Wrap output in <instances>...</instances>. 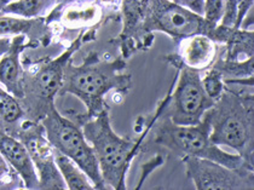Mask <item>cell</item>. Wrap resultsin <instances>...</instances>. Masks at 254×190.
Listing matches in <instances>:
<instances>
[{
    "mask_svg": "<svg viewBox=\"0 0 254 190\" xmlns=\"http://www.w3.org/2000/svg\"><path fill=\"white\" fill-rule=\"evenodd\" d=\"M253 96L224 90L205 113L211 125V138L214 144H224L237 151L248 165L253 166Z\"/></svg>",
    "mask_w": 254,
    "mask_h": 190,
    "instance_id": "cell-1",
    "label": "cell"
},
{
    "mask_svg": "<svg viewBox=\"0 0 254 190\" xmlns=\"http://www.w3.org/2000/svg\"><path fill=\"white\" fill-rule=\"evenodd\" d=\"M92 56L87 57L79 67L71 64L70 60L68 61L60 91V95L73 93L84 102L88 120L106 109L103 97L108 91L126 89L129 85V75L121 74L126 68V62L123 59L113 62H101L97 57Z\"/></svg>",
    "mask_w": 254,
    "mask_h": 190,
    "instance_id": "cell-2",
    "label": "cell"
},
{
    "mask_svg": "<svg viewBox=\"0 0 254 190\" xmlns=\"http://www.w3.org/2000/svg\"><path fill=\"white\" fill-rule=\"evenodd\" d=\"M211 125L203 115L197 125L182 126L176 125L166 117H161L156 130L155 142L165 145L182 156H194V158L207 159L224 165L229 169H251L240 155H234L222 150L212 142Z\"/></svg>",
    "mask_w": 254,
    "mask_h": 190,
    "instance_id": "cell-3",
    "label": "cell"
},
{
    "mask_svg": "<svg viewBox=\"0 0 254 190\" xmlns=\"http://www.w3.org/2000/svg\"><path fill=\"white\" fill-rule=\"evenodd\" d=\"M82 132L95 150L106 183L113 189H125L126 172L136 144L113 131L107 108L84 121Z\"/></svg>",
    "mask_w": 254,
    "mask_h": 190,
    "instance_id": "cell-4",
    "label": "cell"
},
{
    "mask_svg": "<svg viewBox=\"0 0 254 190\" xmlns=\"http://www.w3.org/2000/svg\"><path fill=\"white\" fill-rule=\"evenodd\" d=\"M139 12L140 21L134 20L127 23V28L137 26L143 33L160 30L173 38L206 37L213 40L217 24L207 22L202 16L191 12L186 7L173 1H147L142 2ZM126 28V29H127Z\"/></svg>",
    "mask_w": 254,
    "mask_h": 190,
    "instance_id": "cell-5",
    "label": "cell"
},
{
    "mask_svg": "<svg viewBox=\"0 0 254 190\" xmlns=\"http://www.w3.org/2000/svg\"><path fill=\"white\" fill-rule=\"evenodd\" d=\"M41 124L45 128L50 144L81 167L92 182L95 189L104 190L108 188L95 150L88 145L84 132L76 124L62 117L55 106L41 120Z\"/></svg>",
    "mask_w": 254,
    "mask_h": 190,
    "instance_id": "cell-6",
    "label": "cell"
},
{
    "mask_svg": "<svg viewBox=\"0 0 254 190\" xmlns=\"http://www.w3.org/2000/svg\"><path fill=\"white\" fill-rule=\"evenodd\" d=\"M80 44L81 37L74 41L70 48L60 57L43 64L34 74H23L22 86L24 96L21 103L30 121L37 123L38 120H43L55 106V96L62 89L65 64L74 51L80 48Z\"/></svg>",
    "mask_w": 254,
    "mask_h": 190,
    "instance_id": "cell-7",
    "label": "cell"
},
{
    "mask_svg": "<svg viewBox=\"0 0 254 190\" xmlns=\"http://www.w3.org/2000/svg\"><path fill=\"white\" fill-rule=\"evenodd\" d=\"M214 102L203 89L198 70L184 65L175 93L161 117L176 125H197Z\"/></svg>",
    "mask_w": 254,
    "mask_h": 190,
    "instance_id": "cell-8",
    "label": "cell"
},
{
    "mask_svg": "<svg viewBox=\"0 0 254 190\" xmlns=\"http://www.w3.org/2000/svg\"><path fill=\"white\" fill-rule=\"evenodd\" d=\"M187 175L197 190L254 189L253 170L229 169L207 159L183 156Z\"/></svg>",
    "mask_w": 254,
    "mask_h": 190,
    "instance_id": "cell-9",
    "label": "cell"
},
{
    "mask_svg": "<svg viewBox=\"0 0 254 190\" xmlns=\"http://www.w3.org/2000/svg\"><path fill=\"white\" fill-rule=\"evenodd\" d=\"M21 142L28 148L33 161L40 173V189H68L60 173L54 150L46 137L45 128L34 121H27L20 132Z\"/></svg>",
    "mask_w": 254,
    "mask_h": 190,
    "instance_id": "cell-10",
    "label": "cell"
},
{
    "mask_svg": "<svg viewBox=\"0 0 254 190\" xmlns=\"http://www.w3.org/2000/svg\"><path fill=\"white\" fill-rule=\"evenodd\" d=\"M0 149L4 159L17 171L27 189H40V178L38 177L35 164L28 148L7 133L1 134Z\"/></svg>",
    "mask_w": 254,
    "mask_h": 190,
    "instance_id": "cell-11",
    "label": "cell"
},
{
    "mask_svg": "<svg viewBox=\"0 0 254 190\" xmlns=\"http://www.w3.org/2000/svg\"><path fill=\"white\" fill-rule=\"evenodd\" d=\"M23 41V37L13 38L7 51L2 52L4 56L0 62V81L11 95L18 100H22L24 96L23 86H22L24 73H22L20 63V55L26 48Z\"/></svg>",
    "mask_w": 254,
    "mask_h": 190,
    "instance_id": "cell-12",
    "label": "cell"
},
{
    "mask_svg": "<svg viewBox=\"0 0 254 190\" xmlns=\"http://www.w3.org/2000/svg\"><path fill=\"white\" fill-rule=\"evenodd\" d=\"M52 147V145H51ZM54 150V156L55 161H56L57 167H59L61 175H62L63 180H64L65 184H67L68 189L70 190H92L95 189L92 182L86 173L84 172V170L81 167L78 166L70 158H68L67 155H64L63 153H61L60 150L55 149Z\"/></svg>",
    "mask_w": 254,
    "mask_h": 190,
    "instance_id": "cell-13",
    "label": "cell"
},
{
    "mask_svg": "<svg viewBox=\"0 0 254 190\" xmlns=\"http://www.w3.org/2000/svg\"><path fill=\"white\" fill-rule=\"evenodd\" d=\"M214 46L212 40L206 37H194L186 50V59L188 67L205 68L214 55Z\"/></svg>",
    "mask_w": 254,
    "mask_h": 190,
    "instance_id": "cell-14",
    "label": "cell"
},
{
    "mask_svg": "<svg viewBox=\"0 0 254 190\" xmlns=\"http://www.w3.org/2000/svg\"><path fill=\"white\" fill-rule=\"evenodd\" d=\"M0 102H1V119L4 124L16 123L24 115L23 107L7 91L0 90Z\"/></svg>",
    "mask_w": 254,
    "mask_h": 190,
    "instance_id": "cell-15",
    "label": "cell"
},
{
    "mask_svg": "<svg viewBox=\"0 0 254 190\" xmlns=\"http://www.w3.org/2000/svg\"><path fill=\"white\" fill-rule=\"evenodd\" d=\"M54 2L50 1H13L2 7V13H17V15L24 16V17H32L38 15L46 7L52 5Z\"/></svg>",
    "mask_w": 254,
    "mask_h": 190,
    "instance_id": "cell-16",
    "label": "cell"
},
{
    "mask_svg": "<svg viewBox=\"0 0 254 190\" xmlns=\"http://www.w3.org/2000/svg\"><path fill=\"white\" fill-rule=\"evenodd\" d=\"M202 85L207 95L214 101H217L220 97L223 91H224V84L222 81V74L215 69L207 74L206 78L202 80Z\"/></svg>",
    "mask_w": 254,
    "mask_h": 190,
    "instance_id": "cell-17",
    "label": "cell"
},
{
    "mask_svg": "<svg viewBox=\"0 0 254 190\" xmlns=\"http://www.w3.org/2000/svg\"><path fill=\"white\" fill-rule=\"evenodd\" d=\"M225 11V1L218 0H207L205 1V20L212 24H217L218 21L222 20Z\"/></svg>",
    "mask_w": 254,
    "mask_h": 190,
    "instance_id": "cell-18",
    "label": "cell"
},
{
    "mask_svg": "<svg viewBox=\"0 0 254 190\" xmlns=\"http://www.w3.org/2000/svg\"><path fill=\"white\" fill-rule=\"evenodd\" d=\"M176 4L181 5L182 7H188V10L196 13L198 16H202L205 12V1H175Z\"/></svg>",
    "mask_w": 254,
    "mask_h": 190,
    "instance_id": "cell-19",
    "label": "cell"
}]
</instances>
